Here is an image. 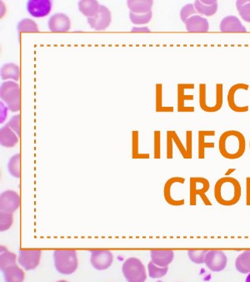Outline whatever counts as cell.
<instances>
[{
  "mask_svg": "<svg viewBox=\"0 0 250 282\" xmlns=\"http://www.w3.org/2000/svg\"><path fill=\"white\" fill-rule=\"evenodd\" d=\"M214 198L224 206H232L238 204L242 195V188L237 179L225 176L219 179L214 185Z\"/></svg>",
  "mask_w": 250,
  "mask_h": 282,
  "instance_id": "1",
  "label": "cell"
},
{
  "mask_svg": "<svg viewBox=\"0 0 250 282\" xmlns=\"http://www.w3.org/2000/svg\"><path fill=\"white\" fill-rule=\"evenodd\" d=\"M219 150L224 158L228 160L241 158L246 150L245 135L238 130L225 131L219 137Z\"/></svg>",
  "mask_w": 250,
  "mask_h": 282,
  "instance_id": "2",
  "label": "cell"
},
{
  "mask_svg": "<svg viewBox=\"0 0 250 282\" xmlns=\"http://www.w3.org/2000/svg\"><path fill=\"white\" fill-rule=\"evenodd\" d=\"M53 257L55 270L60 274L69 276L77 271L79 262L75 250H56Z\"/></svg>",
  "mask_w": 250,
  "mask_h": 282,
  "instance_id": "3",
  "label": "cell"
},
{
  "mask_svg": "<svg viewBox=\"0 0 250 282\" xmlns=\"http://www.w3.org/2000/svg\"><path fill=\"white\" fill-rule=\"evenodd\" d=\"M0 98L11 112H18L20 110V87L15 81H3L1 84Z\"/></svg>",
  "mask_w": 250,
  "mask_h": 282,
  "instance_id": "4",
  "label": "cell"
},
{
  "mask_svg": "<svg viewBox=\"0 0 250 282\" xmlns=\"http://www.w3.org/2000/svg\"><path fill=\"white\" fill-rule=\"evenodd\" d=\"M122 272L127 282H144L147 280L145 265L136 257H130L124 262Z\"/></svg>",
  "mask_w": 250,
  "mask_h": 282,
  "instance_id": "5",
  "label": "cell"
},
{
  "mask_svg": "<svg viewBox=\"0 0 250 282\" xmlns=\"http://www.w3.org/2000/svg\"><path fill=\"white\" fill-rule=\"evenodd\" d=\"M210 188L209 182L204 177H191L189 180V204L192 206L197 204V196L201 198L204 204L211 206L212 202L207 197L206 193Z\"/></svg>",
  "mask_w": 250,
  "mask_h": 282,
  "instance_id": "6",
  "label": "cell"
},
{
  "mask_svg": "<svg viewBox=\"0 0 250 282\" xmlns=\"http://www.w3.org/2000/svg\"><path fill=\"white\" fill-rule=\"evenodd\" d=\"M204 264L211 272H220L227 267L228 257L224 251L219 250L208 251Z\"/></svg>",
  "mask_w": 250,
  "mask_h": 282,
  "instance_id": "7",
  "label": "cell"
},
{
  "mask_svg": "<svg viewBox=\"0 0 250 282\" xmlns=\"http://www.w3.org/2000/svg\"><path fill=\"white\" fill-rule=\"evenodd\" d=\"M41 255V250H20L18 251V264L25 271H33L39 267Z\"/></svg>",
  "mask_w": 250,
  "mask_h": 282,
  "instance_id": "8",
  "label": "cell"
},
{
  "mask_svg": "<svg viewBox=\"0 0 250 282\" xmlns=\"http://www.w3.org/2000/svg\"><path fill=\"white\" fill-rule=\"evenodd\" d=\"M91 266L97 271H105L113 264L114 256L108 250H91Z\"/></svg>",
  "mask_w": 250,
  "mask_h": 282,
  "instance_id": "9",
  "label": "cell"
},
{
  "mask_svg": "<svg viewBox=\"0 0 250 282\" xmlns=\"http://www.w3.org/2000/svg\"><path fill=\"white\" fill-rule=\"evenodd\" d=\"M88 25L96 31H103L108 29L112 21V14L105 5H100L98 13L94 17L87 18Z\"/></svg>",
  "mask_w": 250,
  "mask_h": 282,
  "instance_id": "10",
  "label": "cell"
},
{
  "mask_svg": "<svg viewBox=\"0 0 250 282\" xmlns=\"http://www.w3.org/2000/svg\"><path fill=\"white\" fill-rule=\"evenodd\" d=\"M20 206V196L17 192L8 189L0 195V210L5 212H15Z\"/></svg>",
  "mask_w": 250,
  "mask_h": 282,
  "instance_id": "11",
  "label": "cell"
},
{
  "mask_svg": "<svg viewBox=\"0 0 250 282\" xmlns=\"http://www.w3.org/2000/svg\"><path fill=\"white\" fill-rule=\"evenodd\" d=\"M53 3L50 0H29L26 8L34 18H44L49 15L52 10Z\"/></svg>",
  "mask_w": 250,
  "mask_h": 282,
  "instance_id": "12",
  "label": "cell"
},
{
  "mask_svg": "<svg viewBox=\"0 0 250 282\" xmlns=\"http://www.w3.org/2000/svg\"><path fill=\"white\" fill-rule=\"evenodd\" d=\"M48 27L54 33H66L71 28L70 17L64 13H54L48 21Z\"/></svg>",
  "mask_w": 250,
  "mask_h": 282,
  "instance_id": "13",
  "label": "cell"
},
{
  "mask_svg": "<svg viewBox=\"0 0 250 282\" xmlns=\"http://www.w3.org/2000/svg\"><path fill=\"white\" fill-rule=\"evenodd\" d=\"M250 86L247 84L238 83L231 86L230 91L228 92L227 100L228 104L230 106V109L236 113H245L249 111L250 106L245 105V106H239L237 104V94L240 91H249Z\"/></svg>",
  "mask_w": 250,
  "mask_h": 282,
  "instance_id": "14",
  "label": "cell"
},
{
  "mask_svg": "<svg viewBox=\"0 0 250 282\" xmlns=\"http://www.w3.org/2000/svg\"><path fill=\"white\" fill-rule=\"evenodd\" d=\"M220 31L223 33H246L247 29L237 16L228 15L222 18L219 24Z\"/></svg>",
  "mask_w": 250,
  "mask_h": 282,
  "instance_id": "15",
  "label": "cell"
},
{
  "mask_svg": "<svg viewBox=\"0 0 250 282\" xmlns=\"http://www.w3.org/2000/svg\"><path fill=\"white\" fill-rule=\"evenodd\" d=\"M194 84H180L178 86V112H194V107L186 106V101H193L194 95L193 93L187 94L188 89L193 87Z\"/></svg>",
  "mask_w": 250,
  "mask_h": 282,
  "instance_id": "16",
  "label": "cell"
},
{
  "mask_svg": "<svg viewBox=\"0 0 250 282\" xmlns=\"http://www.w3.org/2000/svg\"><path fill=\"white\" fill-rule=\"evenodd\" d=\"M184 24L187 31L190 33H206L209 29V21L206 18L199 15V13L191 16Z\"/></svg>",
  "mask_w": 250,
  "mask_h": 282,
  "instance_id": "17",
  "label": "cell"
},
{
  "mask_svg": "<svg viewBox=\"0 0 250 282\" xmlns=\"http://www.w3.org/2000/svg\"><path fill=\"white\" fill-rule=\"evenodd\" d=\"M150 257L151 262L158 267H168L173 261L174 252L172 250H152Z\"/></svg>",
  "mask_w": 250,
  "mask_h": 282,
  "instance_id": "18",
  "label": "cell"
},
{
  "mask_svg": "<svg viewBox=\"0 0 250 282\" xmlns=\"http://www.w3.org/2000/svg\"><path fill=\"white\" fill-rule=\"evenodd\" d=\"M216 132L214 130H199L198 133V157L200 160L205 158V150L214 149L215 144L213 141H207V138L214 137Z\"/></svg>",
  "mask_w": 250,
  "mask_h": 282,
  "instance_id": "19",
  "label": "cell"
},
{
  "mask_svg": "<svg viewBox=\"0 0 250 282\" xmlns=\"http://www.w3.org/2000/svg\"><path fill=\"white\" fill-rule=\"evenodd\" d=\"M193 5L197 13L203 17H212L219 9V3L216 0H196L194 1Z\"/></svg>",
  "mask_w": 250,
  "mask_h": 282,
  "instance_id": "20",
  "label": "cell"
},
{
  "mask_svg": "<svg viewBox=\"0 0 250 282\" xmlns=\"http://www.w3.org/2000/svg\"><path fill=\"white\" fill-rule=\"evenodd\" d=\"M10 127L3 125L0 129V144L4 148H13L18 143V137Z\"/></svg>",
  "mask_w": 250,
  "mask_h": 282,
  "instance_id": "21",
  "label": "cell"
},
{
  "mask_svg": "<svg viewBox=\"0 0 250 282\" xmlns=\"http://www.w3.org/2000/svg\"><path fill=\"white\" fill-rule=\"evenodd\" d=\"M154 1L152 0H129L127 6L131 13L135 14H145L152 11Z\"/></svg>",
  "mask_w": 250,
  "mask_h": 282,
  "instance_id": "22",
  "label": "cell"
},
{
  "mask_svg": "<svg viewBox=\"0 0 250 282\" xmlns=\"http://www.w3.org/2000/svg\"><path fill=\"white\" fill-rule=\"evenodd\" d=\"M2 81H13L17 82L20 77V69L13 63H6L2 65L0 70Z\"/></svg>",
  "mask_w": 250,
  "mask_h": 282,
  "instance_id": "23",
  "label": "cell"
},
{
  "mask_svg": "<svg viewBox=\"0 0 250 282\" xmlns=\"http://www.w3.org/2000/svg\"><path fill=\"white\" fill-rule=\"evenodd\" d=\"M101 4L95 0H81L78 3L79 10L88 18H92L98 13Z\"/></svg>",
  "mask_w": 250,
  "mask_h": 282,
  "instance_id": "24",
  "label": "cell"
},
{
  "mask_svg": "<svg viewBox=\"0 0 250 282\" xmlns=\"http://www.w3.org/2000/svg\"><path fill=\"white\" fill-rule=\"evenodd\" d=\"M2 273L6 282H21L24 280V272L17 264L7 267L2 271Z\"/></svg>",
  "mask_w": 250,
  "mask_h": 282,
  "instance_id": "25",
  "label": "cell"
},
{
  "mask_svg": "<svg viewBox=\"0 0 250 282\" xmlns=\"http://www.w3.org/2000/svg\"><path fill=\"white\" fill-rule=\"evenodd\" d=\"M235 269L241 274H249L250 272V250L240 254L235 260Z\"/></svg>",
  "mask_w": 250,
  "mask_h": 282,
  "instance_id": "26",
  "label": "cell"
},
{
  "mask_svg": "<svg viewBox=\"0 0 250 282\" xmlns=\"http://www.w3.org/2000/svg\"><path fill=\"white\" fill-rule=\"evenodd\" d=\"M0 269L1 272L6 269L7 267L17 264V256L15 254L8 251L3 246H0Z\"/></svg>",
  "mask_w": 250,
  "mask_h": 282,
  "instance_id": "27",
  "label": "cell"
},
{
  "mask_svg": "<svg viewBox=\"0 0 250 282\" xmlns=\"http://www.w3.org/2000/svg\"><path fill=\"white\" fill-rule=\"evenodd\" d=\"M17 31L20 33H36L39 32V26L35 21L31 18H23L21 19L17 24Z\"/></svg>",
  "mask_w": 250,
  "mask_h": 282,
  "instance_id": "28",
  "label": "cell"
},
{
  "mask_svg": "<svg viewBox=\"0 0 250 282\" xmlns=\"http://www.w3.org/2000/svg\"><path fill=\"white\" fill-rule=\"evenodd\" d=\"M21 156L20 154H15L13 155L8 163V171L11 176L14 178H20L21 169H20Z\"/></svg>",
  "mask_w": 250,
  "mask_h": 282,
  "instance_id": "29",
  "label": "cell"
},
{
  "mask_svg": "<svg viewBox=\"0 0 250 282\" xmlns=\"http://www.w3.org/2000/svg\"><path fill=\"white\" fill-rule=\"evenodd\" d=\"M235 6L243 20L250 23V0H239Z\"/></svg>",
  "mask_w": 250,
  "mask_h": 282,
  "instance_id": "30",
  "label": "cell"
},
{
  "mask_svg": "<svg viewBox=\"0 0 250 282\" xmlns=\"http://www.w3.org/2000/svg\"><path fill=\"white\" fill-rule=\"evenodd\" d=\"M224 104V85L216 84L215 86V101L212 104V113L219 111Z\"/></svg>",
  "mask_w": 250,
  "mask_h": 282,
  "instance_id": "31",
  "label": "cell"
},
{
  "mask_svg": "<svg viewBox=\"0 0 250 282\" xmlns=\"http://www.w3.org/2000/svg\"><path fill=\"white\" fill-rule=\"evenodd\" d=\"M168 272V267H158L154 262H150L148 264V272L150 278L152 279H159L165 277Z\"/></svg>",
  "mask_w": 250,
  "mask_h": 282,
  "instance_id": "32",
  "label": "cell"
},
{
  "mask_svg": "<svg viewBox=\"0 0 250 282\" xmlns=\"http://www.w3.org/2000/svg\"><path fill=\"white\" fill-rule=\"evenodd\" d=\"M207 252L208 250H189L188 251V258L194 264H204Z\"/></svg>",
  "mask_w": 250,
  "mask_h": 282,
  "instance_id": "33",
  "label": "cell"
},
{
  "mask_svg": "<svg viewBox=\"0 0 250 282\" xmlns=\"http://www.w3.org/2000/svg\"><path fill=\"white\" fill-rule=\"evenodd\" d=\"M153 12L150 11V13L145 14H135V13L129 12V19L132 23L137 25H142L150 23L152 19Z\"/></svg>",
  "mask_w": 250,
  "mask_h": 282,
  "instance_id": "34",
  "label": "cell"
},
{
  "mask_svg": "<svg viewBox=\"0 0 250 282\" xmlns=\"http://www.w3.org/2000/svg\"><path fill=\"white\" fill-rule=\"evenodd\" d=\"M167 138L172 140L173 142L175 143L178 150L180 151L181 155L183 156V158L192 159V157L188 155V151L186 150V148L183 147V143L181 142L180 139L178 138L176 132H174V131H168V132H167Z\"/></svg>",
  "mask_w": 250,
  "mask_h": 282,
  "instance_id": "35",
  "label": "cell"
},
{
  "mask_svg": "<svg viewBox=\"0 0 250 282\" xmlns=\"http://www.w3.org/2000/svg\"><path fill=\"white\" fill-rule=\"evenodd\" d=\"M13 215L12 213L1 211L0 212V231L3 232L10 229L13 225Z\"/></svg>",
  "mask_w": 250,
  "mask_h": 282,
  "instance_id": "36",
  "label": "cell"
},
{
  "mask_svg": "<svg viewBox=\"0 0 250 282\" xmlns=\"http://www.w3.org/2000/svg\"><path fill=\"white\" fill-rule=\"evenodd\" d=\"M198 14L196 9L194 8L193 3H187L183 6L180 10V18L183 23H185L188 18H190L191 16Z\"/></svg>",
  "mask_w": 250,
  "mask_h": 282,
  "instance_id": "37",
  "label": "cell"
},
{
  "mask_svg": "<svg viewBox=\"0 0 250 282\" xmlns=\"http://www.w3.org/2000/svg\"><path fill=\"white\" fill-rule=\"evenodd\" d=\"M21 115L20 114H15L11 117L10 120L8 121V125L11 129L18 135V137L21 135Z\"/></svg>",
  "mask_w": 250,
  "mask_h": 282,
  "instance_id": "38",
  "label": "cell"
},
{
  "mask_svg": "<svg viewBox=\"0 0 250 282\" xmlns=\"http://www.w3.org/2000/svg\"><path fill=\"white\" fill-rule=\"evenodd\" d=\"M8 107L6 105L3 101L0 102V123L3 124V122L5 121L7 115H8Z\"/></svg>",
  "mask_w": 250,
  "mask_h": 282,
  "instance_id": "39",
  "label": "cell"
},
{
  "mask_svg": "<svg viewBox=\"0 0 250 282\" xmlns=\"http://www.w3.org/2000/svg\"><path fill=\"white\" fill-rule=\"evenodd\" d=\"M246 204L250 206V177L246 178Z\"/></svg>",
  "mask_w": 250,
  "mask_h": 282,
  "instance_id": "40",
  "label": "cell"
},
{
  "mask_svg": "<svg viewBox=\"0 0 250 282\" xmlns=\"http://www.w3.org/2000/svg\"><path fill=\"white\" fill-rule=\"evenodd\" d=\"M132 32H150V29L148 27H134L131 30Z\"/></svg>",
  "mask_w": 250,
  "mask_h": 282,
  "instance_id": "41",
  "label": "cell"
},
{
  "mask_svg": "<svg viewBox=\"0 0 250 282\" xmlns=\"http://www.w3.org/2000/svg\"><path fill=\"white\" fill-rule=\"evenodd\" d=\"M236 171V169L235 168H230L226 171V173H225V176H230V175H232L234 172Z\"/></svg>",
  "mask_w": 250,
  "mask_h": 282,
  "instance_id": "42",
  "label": "cell"
},
{
  "mask_svg": "<svg viewBox=\"0 0 250 282\" xmlns=\"http://www.w3.org/2000/svg\"><path fill=\"white\" fill-rule=\"evenodd\" d=\"M245 282H250V272L248 275V277H246V279H245Z\"/></svg>",
  "mask_w": 250,
  "mask_h": 282,
  "instance_id": "43",
  "label": "cell"
},
{
  "mask_svg": "<svg viewBox=\"0 0 250 282\" xmlns=\"http://www.w3.org/2000/svg\"></svg>",
  "mask_w": 250,
  "mask_h": 282,
  "instance_id": "44",
  "label": "cell"
}]
</instances>
